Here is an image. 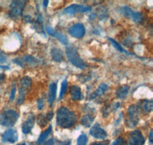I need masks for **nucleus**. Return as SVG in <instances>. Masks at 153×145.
I'll return each mask as SVG.
<instances>
[{"instance_id":"1","label":"nucleus","mask_w":153,"mask_h":145,"mask_svg":"<svg viewBox=\"0 0 153 145\" xmlns=\"http://www.w3.org/2000/svg\"><path fill=\"white\" fill-rule=\"evenodd\" d=\"M57 126L63 128H69L74 126L77 121V116L68 107H60L56 114Z\"/></svg>"},{"instance_id":"2","label":"nucleus","mask_w":153,"mask_h":145,"mask_svg":"<svg viewBox=\"0 0 153 145\" xmlns=\"http://www.w3.org/2000/svg\"><path fill=\"white\" fill-rule=\"evenodd\" d=\"M66 55L68 61L76 67L84 70L87 67V64L79 55L77 49L74 46H68L66 48Z\"/></svg>"},{"instance_id":"3","label":"nucleus","mask_w":153,"mask_h":145,"mask_svg":"<svg viewBox=\"0 0 153 145\" xmlns=\"http://www.w3.org/2000/svg\"><path fill=\"white\" fill-rule=\"evenodd\" d=\"M31 85H32V80L29 76H25L21 79L19 82V95L17 98V104L19 105H21L24 103L25 95L29 92Z\"/></svg>"},{"instance_id":"4","label":"nucleus","mask_w":153,"mask_h":145,"mask_svg":"<svg viewBox=\"0 0 153 145\" xmlns=\"http://www.w3.org/2000/svg\"><path fill=\"white\" fill-rule=\"evenodd\" d=\"M19 118V114L16 111L8 109L0 114V124L4 127H12L15 125Z\"/></svg>"},{"instance_id":"5","label":"nucleus","mask_w":153,"mask_h":145,"mask_svg":"<svg viewBox=\"0 0 153 145\" xmlns=\"http://www.w3.org/2000/svg\"><path fill=\"white\" fill-rule=\"evenodd\" d=\"M140 109L136 105H131L127 111L126 122L127 126L129 128H135L139 121Z\"/></svg>"},{"instance_id":"6","label":"nucleus","mask_w":153,"mask_h":145,"mask_svg":"<svg viewBox=\"0 0 153 145\" xmlns=\"http://www.w3.org/2000/svg\"><path fill=\"white\" fill-rule=\"evenodd\" d=\"M12 61H13V63L20 66L22 68L35 67H36V66H38V64H40V61L38 59L30 55H25L16 57Z\"/></svg>"},{"instance_id":"7","label":"nucleus","mask_w":153,"mask_h":145,"mask_svg":"<svg viewBox=\"0 0 153 145\" xmlns=\"http://www.w3.org/2000/svg\"><path fill=\"white\" fill-rule=\"evenodd\" d=\"M26 3L27 1H12L9 7V16L14 19H18L22 16Z\"/></svg>"},{"instance_id":"8","label":"nucleus","mask_w":153,"mask_h":145,"mask_svg":"<svg viewBox=\"0 0 153 145\" xmlns=\"http://www.w3.org/2000/svg\"><path fill=\"white\" fill-rule=\"evenodd\" d=\"M121 11H122V13L126 17L129 18L135 22L141 23L143 21V15L142 14L141 12H135L132 9H130L128 6H126V5L121 8Z\"/></svg>"},{"instance_id":"9","label":"nucleus","mask_w":153,"mask_h":145,"mask_svg":"<svg viewBox=\"0 0 153 145\" xmlns=\"http://www.w3.org/2000/svg\"><path fill=\"white\" fill-rule=\"evenodd\" d=\"M91 10V6L84 5H78V4H74V5H70L66 9H65L64 12L66 15L69 16H73L76 13H84V12H89Z\"/></svg>"},{"instance_id":"10","label":"nucleus","mask_w":153,"mask_h":145,"mask_svg":"<svg viewBox=\"0 0 153 145\" xmlns=\"http://www.w3.org/2000/svg\"><path fill=\"white\" fill-rule=\"evenodd\" d=\"M19 139V133L14 128H9L2 135V141L4 143L13 144Z\"/></svg>"},{"instance_id":"11","label":"nucleus","mask_w":153,"mask_h":145,"mask_svg":"<svg viewBox=\"0 0 153 145\" xmlns=\"http://www.w3.org/2000/svg\"><path fill=\"white\" fill-rule=\"evenodd\" d=\"M145 141L144 137L139 130H135L129 134V145H143Z\"/></svg>"},{"instance_id":"12","label":"nucleus","mask_w":153,"mask_h":145,"mask_svg":"<svg viewBox=\"0 0 153 145\" xmlns=\"http://www.w3.org/2000/svg\"><path fill=\"white\" fill-rule=\"evenodd\" d=\"M69 34L75 38H82L85 35L86 29L84 24L77 23L72 25L68 31Z\"/></svg>"},{"instance_id":"13","label":"nucleus","mask_w":153,"mask_h":145,"mask_svg":"<svg viewBox=\"0 0 153 145\" xmlns=\"http://www.w3.org/2000/svg\"><path fill=\"white\" fill-rule=\"evenodd\" d=\"M90 135L97 139H100V140H105L107 138V134L104 129L101 128L100 124L96 123L94 124L91 128L90 129Z\"/></svg>"},{"instance_id":"14","label":"nucleus","mask_w":153,"mask_h":145,"mask_svg":"<svg viewBox=\"0 0 153 145\" xmlns=\"http://www.w3.org/2000/svg\"><path fill=\"white\" fill-rule=\"evenodd\" d=\"M35 120H36V117L32 113H30L27 117L26 121L23 123L22 127V131L23 134L28 135L31 132L34 125H35Z\"/></svg>"},{"instance_id":"15","label":"nucleus","mask_w":153,"mask_h":145,"mask_svg":"<svg viewBox=\"0 0 153 145\" xmlns=\"http://www.w3.org/2000/svg\"><path fill=\"white\" fill-rule=\"evenodd\" d=\"M70 96L73 101H79L82 98L81 89L76 85H72L70 87Z\"/></svg>"},{"instance_id":"16","label":"nucleus","mask_w":153,"mask_h":145,"mask_svg":"<svg viewBox=\"0 0 153 145\" xmlns=\"http://www.w3.org/2000/svg\"><path fill=\"white\" fill-rule=\"evenodd\" d=\"M57 83H52L49 86L48 90V102L50 105H52L54 101L56 98V94H57Z\"/></svg>"},{"instance_id":"17","label":"nucleus","mask_w":153,"mask_h":145,"mask_svg":"<svg viewBox=\"0 0 153 145\" xmlns=\"http://www.w3.org/2000/svg\"><path fill=\"white\" fill-rule=\"evenodd\" d=\"M138 107L145 112L149 113L151 112L153 109V102L152 100H147V99L142 100L139 102Z\"/></svg>"},{"instance_id":"18","label":"nucleus","mask_w":153,"mask_h":145,"mask_svg":"<svg viewBox=\"0 0 153 145\" xmlns=\"http://www.w3.org/2000/svg\"><path fill=\"white\" fill-rule=\"evenodd\" d=\"M108 90H109V87L106 83H101L98 87V88L96 90V91L91 95V99H94V98L100 96L101 95H103Z\"/></svg>"},{"instance_id":"19","label":"nucleus","mask_w":153,"mask_h":145,"mask_svg":"<svg viewBox=\"0 0 153 145\" xmlns=\"http://www.w3.org/2000/svg\"><path fill=\"white\" fill-rule=\"evenodd\" d=\"M51 55L52 57L53 61L55 62H61L64 60V54L63 51L59 48H53L51 50Z\"/></svg>"},{"instance_id":"20","label":"nucleus","mask_w":153,"mask_h":145,"mask_svg":"<svg viewBox=\"0 0 153 145\" xmlns=\"http://www.w3.org/2000/svg\"><path fill=\"white\" fill-rule=\"evenodd\" d=\"M129 87L127 86V85H123V86H121L120 87H119L117 89V92H116V95H117V98H120V99H123L128 95V92H129Z\"/></svg>"},{"instance_id":"21","label":"nucleus","mask_w":153,"mask_h":145,"mask_svg":"<svg viewBox=\"0 0 153 145\" xmlns=\"http://www.w3.org/2000/svg\"><path fill=\"white\" fill-rule=\"evenodd\" d=\"M51 130H52V127H51V125H50L45 131H43V132L40 135L39 138H38V141H37V144L42 145L44 142L45 141V140L48 138V137L50 135L51 132Z\"/></svg>"},{"instance_id":"22","label":"nucleus","mask_w":153,"mask_h":145,"mask_svg":"<svg viewBox=\"0 0 153 145\" xmlns=\"http://www.w3.org/2000/svg\"><path fill=\"white\" fill-rule=\"evenodd\" d=\"M94 117L92 116L90 114L84 115L83 117L81 118L80 119V123H81L82 125H84V127H87V128H89L92 125V123L94 122Z\"/></svg>"},{"instance_id":"23","label":"nucleus","mask_w":153,"mask_h":145,"mask_svg":"<svg viewBox=\"0 0 153 145\" xmlns=\"http://www.w3.org/2000/svg\"><path fill=\"white\" fill-rule=\"evenodd\" d=\"M54 37L57 38L59 41L61 42V44L65 45H68V38L65 36V35H63L61 33L57 32V31H55V34H54Z\"/></svg>"},{"instance_id":"24","label":"nucleus","mask_w":153,"mask_h":145,"mask_svg":"<svg viewBox=\"0 0 153 145\" xmlns=\"http://www.w3.org/2000/svg\"><path fill=\"white\" fill-rule=\"evenodd\" d=\"M67 89H68V80H64L61 83V92H60V95H59V100L62 99L63 97L65 96V93L67 92Z\"/></svg>"},{"instance_id":"25","label":"nucleus","mask_w":153,"mask_h":145,"mask_svg":"<svg viewBox=\"0 0 153 145\" xmlns=\"http://www.w3.org/2000/svg\"><path fill=\"white\" fill-rule=\"evenodd\" d=\"M37 121H38V124L40 125L41 127H45L48 124V123L49 122L48 121L46 115H44L43 114H40L37 118Z\"/></svg>"},{"instance_id":"26","label":"nucleus","mask_w":153,"mask_h":145,"mask_svg":"<svg viewBox=\"0 0 153 145\" xmlns=\"http://www.w3.org/2000/svg\"><path fill=\"white\" fill-rule=\"evenodd\" d=\"M88 138L86 134H82L77 138L76 141V145H87Z\"/></svg>"},{"instance_id":"27","label":"nucleus","mask_w":153,"mask_h":145,"mask_svg":"<svg viewBox=\"0 0 153 145\" xmlns=\"http://www.w3.org/2000/svg\"><path fill=\"white\" fill-rule=\"evenodd\" d=\"M108 39H109V41H110L113 44V45L114 46V47L117 49V50H118L119 51L121 52V53H126V54H128V52L126 51V50L123 48L122 46H121V45H120V44L117 41L114 40V39H113V38H109Z\"/></svg>"},{"instance_id":"28","label":"nucleus","mask_w":153,"mask_h":145,"mask_svg":"<svg viewBox=\"0 0 153 145\" xmlns=\"http://www.w3.org/2000/svg\"><path fill=\"white\" fill-rule=\"evenodd\" d=\"M111 145H126V139L124 138L120 137V138H117L112 143Z\"/></svg>"},{"instance_id":"29","label":"nucleus","mask_w":153,"mask_h":145,"mask_svg":"<svg viewBox=\"0 0 153 145\" xmlns=\"http://www.w3.org/2000/svg\"><path fill=\"white\" fill-rule=\"evenodd\" d=\"M8 61V56L4 52L0 51V64H5Z\"/></svg>"},{"instance_id":"30","label":"nucleus","mask_w":153,"mask_h":145,"mask_svg":"<svg viewBox=\"0 0 153 145\" xmlns=\"http://www.w3.org/2000/svg\"><path fill=\"white\" fill-rule=\"evenodd\" d=\"M16 84H14L13 85V87H12V91H11V93H10V98H9L10 102H12V101L14 100L15 96H16Z\"/></svg>"},{"instance_id":"31","label":"nucleus","mask_w":153,"mask_h":145,"mask_svg":"<svg viewBox=\"0 0 153 145\" xmlns=\"http://www.w3.org/2000/svg\"><path fill=\"white\" fill-rule=\"evenodd\" d=\"M37 104H38V108L39 110H42V109L45 106V100H44L43 98H39L37 101Z\"/></svg>"},{"instance_id":"32","label":"nucleus","mask_w":153,"mask_h":145,"mask_svg":"<svg viewBox=\"0 0 153 145\" xmlns=\"http://www.w3.org/2000/svg\"><path fill=\"white\" fill-rule=\"evenodd\" d=\"M45 29L48 34L49 35H51V36H54V34H55V31L54 30V28L50 27V26H46Z\"/></svg>"},{"instance_id":"33","label":"nucleus","mask_w":153,"mask_h":145,"mask_svg":"<svg viewBox=\"0 0 153 145\" xmlns=\"http://www.w3.org/2000/svg\"><path fill=\"white\" fill-rule=\"evenodd\" d=\"M110 141L109 140H104L103 141L99 142H94L91 145H110Z\"/></svg>"},{"instance_id":"34","label":"nucleus","mask_w":153,"mask_h":145,"mask_svg":"<svg viewBox=\"0 0 153 145\" xmlns=\"http://www.w3.org/2000/svg\"><path fill=\"white\" fill-rule=\"evenodd\" d=\"M53 117H54V112H53L52 111H51V112H48L46 115V118H47L48 121H50L52 119Z\"/></svg>"},{"instance_id":"35","label":"nucleus","mask_w":153,"mask_h":145,"mask_svg":"<svg viewBox=\"0 0 153 145\" xmlns=\"http://www.w3.org/2000/svg\"><path fill=\"white\" fill-rule=\"evenodd\" d=\"M42 144H43V145H54V139H53V138H51V139L47 141L45 143H43Z\"/></svg>"},{"instance_id":"36","label":"nucleus","mask_w":153,"mask_h":145,"mask_svg":"<svg viewBox=\"0 0 153 145\" xmlns=\"http://www.w3.org/2000/svg\"><path fill=\"white\" fill-rule=\"evenodd\" d=\"M71 141L70 140L65 141H61L58 144V145H71Z\"/></svg>"},{"instance_id":"37","label":"nucleus","mask_w":153,"mask_h":145,"mask_svg":"<svg viewBox=\"0 0 153 145\" xmlns=\"http://www.w3.org/2000/svg\"><path fill=\"white\" fill-rule=\"evenodd\" d=\"M152 130L150 131V133H149V143L152 144V139H153V135H152Z\"/></svg>"},{"instance_id":"38","label":"nucleus","mask_w":153,"mask_h":145,"mask_svg":"<svg viewBox=\"0 0 153 145\" xmlns=\"http://www.w3.org/2000/svg\"><path fill=\"white\" fill-rule=\"evenodd\" d=\"M17 145H33V143H30V142L28 141H23L21 142V143L18 144Z\"/></svg>"},{"instance_id":"39","label":"nucleus","mask_w":153,"mask_h":145,"mask_svg":"<svg viewBox=\"0 0 153 145\" xmlns=\"http://www.w3.org/2000/svg\"><path fill=\"white\" fill-rule=\"evenodd\" d=\"M5 78V75L4 73H0V83H2Z\"/></svg>"},{"instance_id":"40","label":"nucleus","mask_w":153,"mask_h":145,"mask_svg":"<svg viewBox=\"0 0 153 145\" xmlns=\"http://www.w3.org/2000/svg\"><path fill=\"white\" fill-rule=\"evenodd\" d=\"M31 18L28 16H26L25 17H24V20L25 21H27V22H30V21H31Z\"/></svg>"},{"instance_id":"41","label":"nucleus","mask_w":153,"mask_h":145,"mask_svg":"<svg viewBox=\"0 0 153 145\" xmlns=\"http://www.w3.org/2000/svg\"><path fill=\"white\" fill-rule=\"evenodd\" d=\"M2 69H5V70H9V67H7V66H2V65H0V70H2Z\"/></svg>"},{"instance_id":"42","label":"nucleus","mask_w":153,"mask_h":145,"mask_svg":"<svg viewBox=\"0 0 153 145\" xmlns=\"http://www.w3.org/2000/svg\"><path fill=\"white\" fill-rule=\"evenodd\" d=\"M49 3V1H44L43 2V5H44V7L46 8L48 6V4Z\"/></svg>"}]
</instances>
